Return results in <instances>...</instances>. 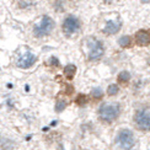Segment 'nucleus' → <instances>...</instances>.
<instances>
[{
	"mask_svg": "<svg viewBox=\"0 0 150 150\" xmlns=\"http://www.w3.org/2000/svg\"><path fill=\"white\" fill-rule=\"evenodd\" d=\"M53 27H54V21L52 20V18L49 16H43L41 22L37 25V26H35L33 33H35L36 37L41 38V37H45V36L51 33Z\"/></svg>",
	"mask_w": 150,
	"mask_h": 150,
	"instance_id": "3",
	"label": "nucleus"
},
{
	"mask_svg": "<svg viewBox=\"0 0 150 150\" xmlns=\"http://www.w3.org/2000/svg\"><path fill=\"white\" fill-rule=\"evenodd\" d=\"M117 92H118V86H117L116 84H112V85H110V86H108V89H107V93H108L110 96L116 95Z\"/></svg>",
	"mask_w": 150,
	"mask_h": 150,
	"instance_id": "13",
	"label": "nucleus"
},
{
	"mask_svg": "<svg viewBox=\"0 0 150 150\" xmlns=\"http://www.w3.org/2000/svg\"><path fill=\"white\" fill-rule=\"evenodd\" d=\"M75 73H76V67H75V65H68V67H65L64 74H65V76L68 79H73Z\"/></svg>",
	"mask_w": 150,
	"mask_h": 150,
	"instance_id": "10",
	"label": "nucleus"
},
{
	"mask_svg": "<svg viewBox=\"0 0 150 150\" xmlns=\"http://www.w3.org/2000/svg\"><path fill=\"white\" fill-rule=\"evenodd\" d=\"M92 95L95 96L96 98H100V97H102V91L100 90V89H95L92 91Z\"/></svg>",
	"mask_w": 150,
	"mask_h": 150,
	"instance_id": "14",
	"label": "nucleus"
},
{
	"mask_svg": "<svg viewBox=\"0 0 150 150\" xmlns=\"http://www.w3.org/2000/svg\"><path fill=\"white\" fill-rule=\"evenodd\" d=\"M105 1H107V3H110V1H113V0H105Z\"/></svg>",
	"mask_w": 150,
	"mask_h": 150,
	"instance_id": "16",
	"label": "nucleus"
},
{
	"mask_svg": "<svg viewBox=\"0 0 150 150\" xmlns=\"http://www.w3.org/2000/svg\"><path fill=\"white\" fill-rule=\"evenodd\" d=\"M121 27H122V22L121 21L110 20V21H107V23H106L103 32L106 35H115V33H117L118 31L121 30Z\"/></svg>",
	"mask_w": 150,
	"mask_h": 150,
	"instance_id": "9",
	"label": "nucleus"
},
{
	"mask_svg": "<svg viewBox=\"0 0 150 150\" xmlns=\"http://www.w3.org/2000/svg\"><path fill=\"white\" fill-rule=\"evenodd\" d=\"M89 46V59L90 60H96L100 59L105 53V48L101 41H98L96 38H91L87 42Z\"/></svg>",
	"mask_w": 150,
	"mask_h": 150,
	"instance_id": "5",
	"label": "nucleus"
},
{
	"mask_svg": "<svg viewBox=\"0 0 150 150\" xmlns=\"http://www.w3.org/2000/svg\"><path fill=\"white\" fill-rule=\"evenodd\" d=\"M121 113V107L118 103H105L98 110V117L102 122L111 123L116 121Z\"/></svg>",
	"mask_w": 150,
	"mask_h": 150,
	"instance_id": "1",
	"label": "nucleus"
},
{
	"mask_svg": "<svg viewBox=\"0 0 150 150\" xmlns=\"http://www.w3.org/2000/svg\"><path fill=\"white\" fill-rule=\"evenodd\" d=\"M134 123L137 128L139 130H149V127H150V116H149V108H142V110H138L135 112L134 115Z\"/></svg>",
	"mask_w": 150,
	"mask_h": 150,
	"instance_id": "4",
	"label": "nucleus"
},
{
	"mask_svg": "<svg viewBox=\"0 0 150 150\" xmlns=\"http://www.w3.org/2000/svg\"><path fill=\"white\" fill-rule=\"evenodd\" d=\"M64 106H67V103H65V102H59V103L57 105V111H58V112H60L64 108Z\"/></svg>",
	"mask_w": 150,
	"mask_h": 150,
	"instance_id": "15",
	"label": "nucleus"
},
{
	"mask_svg": "<svg viewBox=\"0 0 150 150\" xmlns=\"http://www.w3.org/2000/svg\"><path fill=\"white\" fill-rule=\"evenodd\" d=\"M117 144L120 145L123 150H130L132 149L135 144L134 134L132 133V130H129V129L120 130V133H118V135H117Z\"/></svg>",
	"mask_w": 150,
	"mask_h": 150,
	"instance_id": "2",
	"label": "nucleus"
},
{
	"mask_svg": "<svg viewBox=\"0 0 150 150\" xmlns=\"http://www.w3.org/2000/svg\"><path fill=\"white\" fill-rule=\"evenodd\" d=\"M150 41V36H149V31L148 30H140L135 33V43L140 47H144L149 45Z\"/></svg>",
	"mask_w": 150,
	"mask_h": 150,
	"instance_id": "8",
	"label": "nucleus"
},
{
	"mask_svg": "<svg viewBox=\"0 0 150 150\" xmlns=\"http://www.w3.org/2000/svg\"><path fill=\"white\" fill-rule=\"evenodd\" d=\"M63 31L67 36H73L80 31V21L75 16H68L63 22Z\"/></svg>",
	"mask_w": 150,
	"mask_h": 150,
	"instance_id": "6",
	"label": "nucleus"
},
{
	"mask_svg": "<svg viewBox=\"0 0 150 150\" xmlns=\"http://www.w3.org/2000/svg\"><path fill=\"white\" fill-rule=\"evenodd\" d=\"M129 78H130L129 73H127V71H122L120 75H118V81H120V83H122V84H124V83H128Z\"/></svg>",
	"mask_w": 150,
	"mask_h": 150,
	"instance_id": "11",
	"label": "nucleus"
},
{
	"mask_svg": "<svg viewBox=\"0 0 150 150\" xmlns=\"http://www.w3.org/2000/svg\"><path fill=\"white\" fill-rule=\"evenodd\" d=\"M118 43H120V46H121V47L126 48V47H128V46L130 45V38H129L128 36H123V37H121V38H120Z\"/></svg>",
	"mask_w": 150,
	"mask_h": 150,
	"instance_id": "12",
	"label": "nucleus"
},
{
	"mask_svg": "<svg viewBox=\"0 0 150 150\" xmlns=\"http://www.w3.org/2000/svg\"><path fill=\"white\" fill-rule=\"evenodd\" d=\"M36 55L32 54L31 52H26V53H23L22 55H20L16 62V64L18 68H22V69H27V68H31L35 63H36Z\"/></svg>",
	"mask_w": 150,
	"mask_h": 150,
	"instance_id": "7",
	"label": "nucleus"
}]
</instances>
